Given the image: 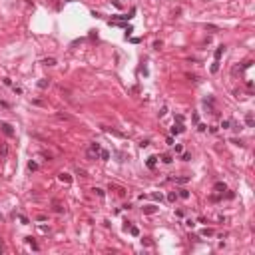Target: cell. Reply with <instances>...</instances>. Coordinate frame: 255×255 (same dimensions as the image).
Returning a JSON list of instances; mask_svg holds the SVG:
<instances>
[{
  "instance_id": "cell-14",
  "label": "cell",
  "mask_w": 255,
  "mask_h": 255,
  "mask_svg": "<svg viewBox=\"0 0 255 255\" xmlns=\"http://www.w3.org/2000/svg\"><path fill=\"white\" fill-rule=\"evenodd\" d=\"M90 150H92V152H96V153H100V150H102V146H100L98 142H94L92 146H90Z\"/></svg>"
},
{
  "instance_id": "cell-31",
  "label": "cell",
  "mask_w": 255,
  "mask_h": 255,
  "mask_svg": "<svg viewBox=\"0 0 255 255\" xmlns=\"http://www.w3.org/2000/svg\"><path fill=\"white\" fill-rule=\"evenodd\" d=\"M205 30H211V32H217V26H213V24H207Z\"/></svg>"
},
{
  "instance_id": "cell-33",
  "label": "cell",
  "mask_w": 255,
  "mask_h": 255,
  "mask_svg": "<svg viewBox=\"0 0 255 255\" xmlns=\"http://www.w3.org/2000/svg\"><path fill=\"white\" fill-rule=\"evenodd\" d=\"M197 130H199V132H205L207 126H205V124H197Z\"/></svg>"
},
{
  "instance_id": "cell-13",
  "label": "cell",
  "mask_w": 255,
  "mask_h": 255,
  "mask_svg": "<svg viewBox=\"0 0 255 255\" xmlns=\"http://www.w3.org/2000/svg\"><path fill=\"white\" fill-rule=\"evenodd\" d=\"M189 175H181V177H175V184H187Z\"/></svg>"
},
{
  "instance_id": "cell-7",
  "label": "cell",
  "mask_w": 255,
  "mask_h": 255,
  "mask_svg": "<svg viewBox=\"0 0 255 255\" xmlns=\"http://www.w3.org/2000/svg\"><path fill=\"white\" fill-rule=\"evenodd\" d=\"M146 163H148V167H150V170H153V167H156V163H157V157H156V156H150Z\"/></svg>"
},
{
  "instance_id": "cell-17",
  "label": "cell",
  "mask_w": 255,
  "mask_h": 255,
  "mask_svg": "<svg viewBox=\"0 0 255 255\" xmlns=\"http://www.w3.org/2000/svg\"><path fill=\"white\" fill-rule=\"evenodd\" d=\"M100 157L102 160H110V152L108 150H100Z\"/></svg>"
},
{
  "instance_id": "cell-21",
  "label": "cell",
  "mask_w": 255,
  "mask_h": 255,
  "mask_svg": "<svg viewBox=\"0 0 255 255\" xmlns=\"http://www.w3.org/2000/svg\"><path fill=\"white\" fill-rule=\"evenodd\" d=\"M181 160H184V161H189V160H191V153H189V152H181Z\"/></svg>"
},
{
  "instance_id": "cell-4",
  "label": "cell",
  "mask_w": 255,
  "mask_h": 255,
  "mask_svg": "<svg viewBox=\"0 0 255 255\" xmlns=\"http://www.w3.org/2000/svg\"><path fill=\"white\" fill-rule=\"evenodd\" d=\"M245 124L249 126V128H253V126H255V120H253V112H247V114H245Z\"/></svg>"
},
{
  "instance_id": "cell-25",
  "label": "cell",
  "mask_w": 255,
  "mask_h": 255,
  "mask_svg": "<svg viewBox=\"0 0 255 255\" xmlns=\"http://www.w3.org/2000/svg\"><path fill=\"white\" fill-rule=\"evenodd\" d=\"M26 241H28V243L32 245V249H38V243H36V241H34L32 237H26Z\"/></svg>"
},
{
  "instance_id": "cell-36",
  "label": "cell",
  "mask_w": 255,
  "mask_h": 255,
  "mask_svg": "<svg viewBox=\"0 0 255 255\" xmlns=\"http://www.w3.org/2000/svg\"><path fill=\"white\" fill-rule=\"evenodd\" d=\"M153 48L160 50V48H161V42H160V40H156V42H153Z\"/></svg>"
},
{
  "instance_id": "cell-38",
  "label": "cell",
  "mask_w": 255,
  "mask_h": 255,
  "mask_svg": "<svg viewBox=\"0 0 255 255\" xmlns=\"http://www.w3.org/2000/svg\"><path fill=\"white\" fill-rule=\"evenodd\" d=\"M175 120H177V124H181V122H184V116H181V114H177V116H175Z\"/></svg>"
},
{
  "instance_id": "cell-12",
  "label": "cell",
  "mask_w": 255,
  "mask_h": 255,
  "mask_svg": "<svg viewBox=\"0 0 255 255\" xmlns=\"http://www.w3.org/2000/svg\"><path fill=\"white\" fill-rule=\"evenodd\" d=\"M52 205H54V211H56V213H62V211H64V207L60 205V203L56 201V199H54V201H52Z\"/></svg>"
},
{
  "instance_id": "cell-10",
  "label": "cell",
  "mask_w": 255,
  "mask_h": 255,
  "mask_svg": "<svg viewBox=\"0 0 255 255\" xmlns=\"http://www.w3.org/2000/svg\"><path fill=\"white\" fill-rule=\"evenodd\" d=\"M42 64H44V66H56V58H44Z\"/></svg>"
},
{
  "instance_id": "cell-1",
  "label": "cell",
  "mask_w": 255,
  "mask_h": 255,
  "mask_svg": "<svg viewBox=\"0 0 255 255\" xmlns=\"http://www.w3.org/2000/svg\"><path fill=\"white\" fill-rule=\"evenodd\" d=\"M0 128H2V132H4L8 138H12V136H14V128L8 124V122H0Z\"/></svg>"
},
{
  "instance_id": "cell-40",
  "label": "cell",
  "mask_w": 255,
  "mask_h": 255,
  "mask_svg": "<svg viewBox=\"0 0 255 255\" xmlns=\"http://www.w3.org/2000/svg\"><path fill=\"white\" fill-rule=\"evenodd\" d=\"M2 219H4V217H2V213H0V221H2Z\"/></svg>"
},
{
  "instance_id": "cell-23",
  "label": "cell",
  "mask_w": 255,
  "mask_h": 255,
  "mask_svg": "<svg viewBox=\"0 0 255 255\" xmlns=\"http://www.w3.org/2000/svg\"><path fill=\"white\" fill-rule=\"evenodd\" d=\"M28 170H30V171H36V170H38V163H36V161H30V163H28Z\"/></svg>"
},
{
  "instance_id": "cell-39",
  "label": "cell",
  "mask_w": 255,
  "mask_h": 255,
  "mask_svg": "<svg viewBox=\"0 0 255 255\" xmlns=\"http://www.w3.org/2000/svg\"><path fill=\"white\" fill-rule=\"evenodd\" d=\"M191 120H193V124H199V116H197V114H193Z\"/></svg>"
},
{
  "instance_id": "cell-18",
  "label": "cell",
  "mask_w": 255,
  "mask_h": 255,
  "mask_svg": "<svg viewBox=\"0 0 255 255\" xmlns=\"http://www.w3.org/2000/svg\"><path fill=\"white\" fill-rule=\"evenodd\" d=\"M211 72H213V74H215V72H219V60H215V62L211 64Z\"/></svg>"
},
{
  "instance_id": "cell-24",
  "label": "cell",
  "mask_w": 255,
  "mask_h": 255,
  "mask_svg": "<svg viewBox=\"0 0 255 255\" xmlns=\"http://www.w3.org/2000/svg\"><path fill=\"white\" fill-rule=\"evenodd\" d=\"M167 199H170V201H175V199H177V193H175V191H170V193H167Z\"/></svg>"
},
{
  "instance_id": "cell-6",
  "label": "cell",
  "mask_w": 255,
  "mask_h": 255,
  "mask_svg": "<svg viewBox=\"0 0 255 255\" xmlns=\"http://www.w3.org/2000/svg\"><path fill=\"white\" fill-rule=\"evenodd\" d=\"M213 189H215V191H219V193H223L225 189H227V185H225L223 181H217V184L213 185Z\"/></svg>"
},
{
  "instance_id": "cell-27",
  "label": "cell",
  "mask_w": 255,
  "mask_h": 255,
  "mask_svg": "<svg viewBox=\"0 0 255 255\" xmlns=\"http://www.w3.org/2000/svg\"><path fill=\"white\" fill-rule=\"evenodd\" d=\"M229 126H231V122H229V120H223V122H221V128H223V130H227Z\"/></svg>"
},
{
  "instance_id": "cell-11",
  "label": "cell",
  "mask_w": 255,
  "mask_h": 255,
  "mask_svg": "<svg viewBox=\"0 0 255 255\" xmlns=\"http://www.w3.org/2000/svg\"><path fill=\"white\" fill-rule=\"evenodd\" d=\"M48 86H50V80H46V78H44V80H40V82H38V88H40V90H46Z\"/></svg>"
},
{
  "instance_id": "cell-3",
  "label": "cell",
  "mask_w": 255,
  "mask_h": 255,
  "mask_svg": "<svg viewBox=\"0 0 255 255\" xmlns=\"http://www.w3.org/2000/svg\"><path fill=\"white\" fill-rule=\"evenodd\" d=\"M58 179L62 181V184H70V181H72V175H70V174H66V171H62V174L58 175Z\"/></svg>"
},
{
  "instance_id": "cell-19",
  "label": "cell",
  "mask_w": 255,
  "mask_h": 255,
  "mask_svg": "<svg viewBox=\"0 0 255 255\" xmlns=\"http://www.w3.org/2000/svg\"><path fill=\"white\" fill-rule=\"evenodd\" d=\"M201 235H203V237H211V235H213V229H203V231H201Z\"/></svg>"
},
{
  "instance_id": "cell-35",
  "label": "cell",
  "mask_w": 255,
  "mask_h": 255,
  "mask_svg": "<svg viewBox=\"0 0 255 255\" xmlns=\"http://www.w3.org/2000/svg\"><path fill=\"white\" fill-rule=\"evenodd\" d=\"M0 153H2V157H4L6 153H8V150H6V146H2V148H0Z\"/></svg>"
},
{
  "instance_id": "cell-5",
  "label": "cell",
  "mask_w": 255,
  "mask_h": 255,
  "mask_svg": "<svg viewBox=\"0 0 255 255\" xmlns=\"http://www.w3.org/2000/svg\"><path fill=\"white\" fill-rule=\"evenodd\" d=\"M184 132V126L181 124H174V128H171V136H177V134H181Z\"/></svg>"
},
{
  "instance_id": "cell-16",
  "label": "cell",
  "mask_w": 255,
  "mask_h": 255,
  "mask_svg": "<svg viewBox=\"0 0 255 255\" xmlns=\"http://www.w3.org/2000/svg\"><path fill=\"white\" fill-rule=\"evenodd\" d=\"M86 156H88L90 160H98V156H100V153H96V152H92V150H88V152H86Z\"/></svg>"
},
{
  "instance_id": "cell-29",
  "label": "cell",
  "mask_w": 255,
  "mask_h": 255,
  "mask_svg": "<svg viewBox=\"0 0 255 255\" xmlns=\"http://www.w3.org/2000/svg\"><path fill=\"white\" fill-rule=\"evenodd\" d=\"M150 146V139H142V142H139V148H148Z\"/></svg>"
},
{
  "instance_id": "cell-22",
  "label": "cell",
  "mask_w": 255,
  "mask_h": 255,
  "mask_svg": "<svg viewBox=\"0 0 255 255\" xmlns=\"http://www.w3.org/2000/svg\"><path fill=\"white\" fill-rule=\"evenodd\" d=\"M94 191H96V195H98V197H104V195H106V191H104L102 187H94Z\"/></svg>"
},
{
  "instance_id": "cell-28",
  "label": "cell",
  "mask_w": 255,
  "mask_h": 255,
  "mask_svg": "<svg viewBox=\"0 0 255 255\" xmlns=\"http://www.w3.org/2000/svg\"><path fill=\"white\" fill-rule=\"evenodd\" d=\"M152 197L156 199V201H161V193H157V191H153V193H152Z\"/></svg>"
},
{
  "instance_id": "cell-37",
  "label": "cell",
  "mask_w": 255,
  "mask_h": 255,
  "mask_svg": "<svg viewBox=\"0 0 255 255\" xmlns=\"http://www.w3.org/2000/svg\"><path fill=\"white\" fill-rule=\"evenodd\" d=\"M187 78H189L191 82H197V76H195V74H187Z\"/></svg>"
},
{
  "instance_id": "cell-34",
  "label": "cell",
  "mask_w": 255,
  "mask_h": 255,
  "mask_svg": "<svg viewBox=\"0 0 255 255\" xmlns=\"http://www.w3.org/2000/svg\"><path fill=\"white\" fill-rule=\"evenodd\" d=\"M76 174H78V175H82V177H86V170H80V167H78Z\"/></svg>"
},
{
  "instance_id": "cell-32",
  "label": "cell",
  "mask_w": 255,
  "mask_h": 255,
  "mask_svg": "<svg viewBox=\"0 0 255 255\" xmlns=\"http://www.w3.org/2000/svg\"><path fill=\"white\" fill-rule=\"evenodd\" d=\"M18 219L22 221V223H24V225H26V223H28V217H26V215H18Z\"/></svg>"
},
{
  "instance_id": "cell-15",
  "label": "cell",
  "mask_w": 255,
  "mask_h": 255,
  "mask_svg": "<svg viewBox=\"0 0 255 255\" xmlns=\"http://www.w3.org/2000/svg\"><path fill=\"white\" fill-rule=\"evenodd\" d=\"M177 197H181V199H187V197H189V191H187V189H179Z\"/></svg>"
},
{
  "instance_id": "cell-9",
  "label": "cell",
  "mask_w": 255,
  "mask_h": 255,
  "mask_svg": "<svg viewBox=\"0 0 255 255\" xmlns=\"http://www.w3.org/2000/svg\"><path fill=\"white\" fill-rule=\"evenodd\" d=\"M142 209H143V213L152 215V213H156V211H157V207L156 205H146V207H142Z\"/></svg>"
},
{
  "instance_id": "cell-26",
  "label": "cell",
  "mask_w": 255,
  "mask_h": 255,
  "mask_svg": "<svg viewBox=\"0 0 255 255\" xmlns=\"http://www.w3.org/2000/svg\"><path fill=\"white\" fill-rule=\"evenodd\" d=\"M130 233L134 235V237H138V235H139V229H138V227H132V225H130Z\"/></svg>"
},
{
  "instance_id": "cell-8",
  "label": "cell",
  "mask_w": 255,
  "mask_h": 255,
  "mask_svg": "<svg viewBox=\"0 0 255 255\" xmlns=\"http://www.w3.org/2000/svg\"><path fill=\"white\" fill-rule=\"evenodd\" d=\"M223 52H225V46H223V44L217 46V48H215V60H219L221 56H223Z\"/></svg>"
},
{
  "instance_id": "cell-30",
  "label": "cell",
  "mask_w": 255,
  "mask_h": 255,
  "mask_svg": "<svg viewBox=\"0 0 255 255\" xmlns=\"http://www.w3.org/2000/svg\"><path fill=\"white\" fill-rule=\"evenodd\" d=\"M174 146H175V153H181V152H184V148H181V143H174Z\"/></svg>"
},
{
  "instance_id": "cell-2",
  "label": "cell",
  "mask_w": 255,
  "mask_h": 255,
  "mask_svg": "<svg viewBox=\"0 0 255 255\" xmlns=\"http://www.w3.org/2000/svg\"><path fill=\"white\" fill-rule=\"evenodd\" d=\"M104 128V132H108V134H112V136H116V138H126L122 132H118V130H114V128H108V126H102Z\"/></svg>"
},
{
  "instance_id": "cell-20",
  "label": "cell",
  "mask_w": 255,
  "mask_h": 255,
  "mask_svg": "<svg viewBox=\"0 0 255 255\" xmlns=\"http://www.w3.org/2000/svg\"><path fill=\"white\" fill-rule=\"evenodd\" d=\"M161 160H163V163H171V161H174L170 153H163V156H161Z\"/></svg>"
}]
</instances>
